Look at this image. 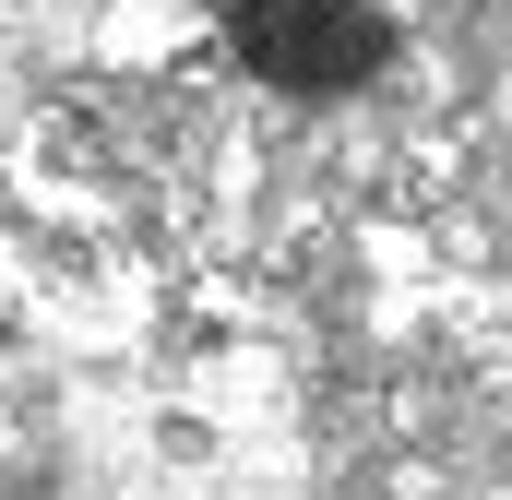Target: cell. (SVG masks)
Returning a JSON list of instances; mask_svg holds the SVG:
<instances>
[{
  "instance_id": "6da1fadb",
  "label": "cell",
  "mask_w": 512,
  "mask_h": 500,
  "mask_svg": "<svg viewBox=\"0 0 512 500\" xmlns=\"http://www.w3.org/2000/svg\"><path fill=\"white\" fill-rule=\"evenodd\" d=\"M227 48L251 60L262 84H286V96H346V84H370L393 60V24L358 12V0H239Z\"/></svg>"
}]
</instances>
